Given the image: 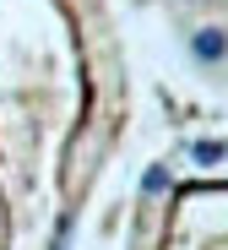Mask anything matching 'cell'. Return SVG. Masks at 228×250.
Listing matches in <instances>:
<instances>
[{"label": "cell", "instance_id": "1", "mask_svg": "<svg viewBox=\"0 0 228 250\" xmlns=\"http://www.w3.org/2000/svg\"><path fill=\"white\" fill-rule=\"evenodd\" d=\"M190 55L207 60V65H217V60L228 55V33H223V27H201V33H190Z\"/></svg>", "mask_w": 228, "mask_h": 250}, {"label": "cell", "instance_id": "2", "mask_svg": "<svg viewBox=\"0 0 228 250\" xmlns=\"http://www.w3.org/2000/svg\"><path fill=\"white\" fill-rule=\"evenodd\" d=\"M223 152H228L223 142H196V147H190V158H196V163H217Z\"/></svg>", "mask_w": 228, "mask_h": 250}, {"label": "cell", "instance_id": "3", "mask_svg": "<svg viewBox=\"0 0 228 250\" xmlns=\"http://www.w3.org/2000/svg\"><path fill=\"white\" fill-rule=\"evenodd\" d=\"M142 190H147V196L168 190V174H163V169H147V174H142Z\"/></svg>", "mask_w": 228, "mask_h": 250}, {"label": "cell", "instance_id": "4", "mask_svg": "<svg viewBox=\"0 0 228 250\" xmlns=\"http://www.w3.org/2000/svg\"><path fill=\"white\" fill-rule=\"evenodd\" d=\"M55 250H71V223H60V239H55Z\"/></svg>", "mask_w": 228, "mask_h": 250}]
</instances>
